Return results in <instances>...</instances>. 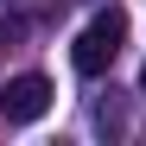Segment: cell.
<instances>
[{"label":"cell","mask_w":146,"mask_h":146,"mask_svg":"<svg viewBox=\"0 0 146 146\" xmlns=\"http://www.w3.org/2000/svg\"><path fill=\"white\" fill-rule=\"evenodd\" d=\"M51 76H7L0 83V121L7 127H32V121L51 108Z\"/></svg>","instance_id":"cell-2"},{"label":"cell","mask_w":146,"mask_h":146,"mask_svg":"<svg viewBox=\"0 0 146 146\" xmlns=\"http://www.w3.org/2000/svg\"><path fill=\"white\" fill-rule=\"evenodd\" d=\"M140 95H146V64H140Z\"/></svg>","instance_id":"cell-3"},{"label":"cell","mask_w":146,"mask_h":146,"mask_svg":"<svg viewBox=\"0 0 146 146\" xmlns=\"http://www.w3.org/2000/svg\"><path fill=\"white\" fill-rule=\"evenodd\" d=\"M121 44H127V13L121 7H102L89 19V26L76 32V44H70V64L83 70V76H102V70L121 57Z\"/></svg>","instance_id":"cell-1"}]
</instances>
